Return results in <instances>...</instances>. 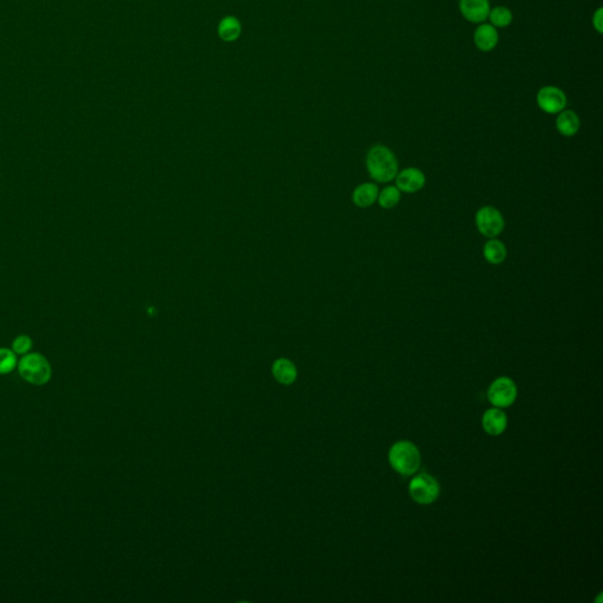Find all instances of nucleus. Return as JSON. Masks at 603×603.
<instances>
[{
  "mask_svg": "<svg viewBox=\"0 0 603 603\" xmlns=\"http://www.w3.org/2000/svg\"><path fill=\"white\" fill-rule=\"evenodd\" d=\"M366 169L376 182L388 183L399 174V162L387 146L375 145L366 154Z\"/></svg>",
  "mask_w": 603,
  "mask_h": 603,
  "instance_id": "f257e3e1",
  "label": "nucleus"
},
{
  "mask_svg": "<svg viewBox=\"0 0 603 603\" xmlns=\"http://www.w3.org/2000/svg\"><path fill=\"white\" fill-rule=\"evenodd\" d=\"M17 370L19 376L25 382L42 387L50 382L52 377V368L49 359L39 353H31L23 355L18 361Z\"/></svg>",
  "mask_w": 603,
  "mask_h": 603,
  "instance_id": "f03ea898",
  "label": "nucleus"
},
{
  "mask_svg": "<svg viewBox=\"0 0 603 603\" xmlns=\"http://www.w3.org/2000/svg\"><path fill=\"white\" fill-rule=\"evenodd\" d=\"M389 461L399 474L409 476L418 471L421 453L416 445L409 441H399L391 447Z\"/></svg>",
  "mask_w": 603,
  "mask_h": 603,
  "instance_id": "7ed1b4c3",
  "label": "nucleus"
},
{
  "mask_svg": "<svg viewBox=\"0 0 603 603\" xmlns=\"http://www.w3.org/2000/svg\"><path fill=\"white\" fill-rule=\"evenodd\" d=\"M409 493L417 504H433L440 495V484L430 475H417L409 484Z\"/></svg>",
  "mask_w": 603,
  "mask_h": 603,
  "instance_id": "20e7f679",
  "label": "nucleus"
},
{
  "mask_svg": "<svg viewBox=\"0 0 603 603\" xmlns=\"http://www.w3.org/2000/svg\"><path fill=\"white\" fill-rule=\"evenodd\" d=\"M476 226L480 233L488 238H495L504 229V218L502 213L494 206H483L475 217Z\"/></svg>",
  "mask_w": 603,
  "mask_h": 603,
  "instance_id": "39448f33",
  "label": "nucleus"
},
{
  "mask_svg": "<svg viewBox=\"0 0 603 603\" xmlns=\"http://www.w3.org/2000/svg\"><path fill=\"white\" fill-rule=\"evenodd\" d=\"M517 388L514 381L508 377H499L491 384L488 390V399L496 408H507L515 402Z\"/></svg>",
  "mask_w": 603,
  "mask_h": 603,
  "instance_id": "423d86ee",
  "label": "nucleus"
},
{
  "mask_svg": "<svg viewBox=\"0 0 603 603\" xmlns=\"http://www.w3.org/2000/svg\"><path fill=\"white\" fill-rule=\"evenodd\" d=\"M537 105L542 111L555 115L561 113L566 108L567 97L561 88L545 86L537 93Z\"/></svg>",
  "mask_w": 603,
  "mask_h": 603,
  "instance_id": "0eeeda50",
  "label": "nucleus"
},
{
  "mask_svg": "<svg viewBox=\"0 0 603 603\" xmlns=\"http://www.w3.org/2000/svg\"><path fill=\"white\" fill-rule=\"evenodd\" d=\"M396 187L405 193H415L425 185V176L420 169L408 167L397 174Z\"/></svg>",
  "mask_w": 603,
  "mask_h": 603,
  "instance_id": "6e6552de",
  "label": "nucleus"
},
{
  "mask_svg": "<svg viewBox=\"0 0 603 603\" xmlns=\"http://www.w3.org/2000/svg\"><path fill=\"white\" fill-rule=\"evenodd\" d=\"M460 11L466 21L482 23L490 12L489 0H460Z\"/></svg>",
  "mask_w": 603,
  "mask_h": 603,
  "instance_id": "1a4fd4ad",
  "label": "nucleus"
},
{
  "mask_svg": "<svg viewBox=\"0 0 603 603\" xmlns=\"http://www.w3.org/2000/svg\"><path fill=\"white\" fill-rule=\"evenodd\" d=\"M507 416L501 408L489 409L483 415V428L493 436H497L499 434L504 433L507 428Z\"/></svg>",
  "mask_w": 603,
  "mask_h": 603,
  "instance_id": "9d476101",
  "label": "nucleus"
},
{
  "mask_svg": "<svg viewBox=\"0 0 603 603\" xmlns=\"http://www.w3.org/2000/svg\"><path fill=\"white\" fill-rule=\"evenodd\" d=\"M474 40L480 51L489 52L494 50L499 43L497 29L490 24H483L475 31Z\"/></svg>",
  "mask_w": 603,
  "mask_h": 603,
  "instance_id": "9b49d317",
  "label": "nucleus"
},
{
  "mask_svg": "<svg viewBox=\"0 0 603 603\" xmlns=\"http://www.w3.org/2000/svg\"><path fill=\"white\" fill-rule=\"evenodd\" d=\"M379 187L376 184L364 183L355 189L353 200L359 208H368L379 198Z\"/></svg>",
  "mask_w": 603,
  "mask_h": 603,
  "instance_id": "f8f14e48",
  "label": "nucleus"
},
{
  "mask_svg": "<svg viewBox=\"0 0 603 603\" xmlns=\"http://www.w3.org/2000/svg\"><path fill=\"white\" fill-rule=\"evenodd\" d=\"M580 118L571 110H563L556 119V128L558 132L565 137H571L580 130Z\"/></svg>",
  "mask_w": 603,
  "mask_h": 603,
  "instance_id": "ddd939ff",
  "label": "nucleus"
},
{
  "mask_svg": "<svg viewBox=\"0 0 603 603\" xmlns=\"http://www.w3.org/2000/svg\"><path fill=\"white\" fill-rule=\"evenodd\" d=\"M241 34V21L233 16L224 17L218 24V36L226 43L237 40Z\"/></svg>",
  "mask_w": 603,
  "mask_h": 603,
  "instance_id": "4468645a",
  "label": "nucleus"
},
{
  "mask_svg": "<svg viewBox=\"0 0 603 603\" xmlns=\"http://www.w3.org/2000/svg\"><path fill=\"white\" fill-rule=\"evenodd\" d=\"M483 255L484 258L487 259V262L490 264H501L504 262V259L507 257V248L502 241L491 238L484 244L483 248Z\"/></svg>",
  "mask_w": 603,
  "mask_h": 603,
  "instance_id": "2eb2a0df",
  "label": "nucleus"
},
{
  "mask_svg": "<svg viewBox=\"0 0 603 603\" xmlns=\"http://www.w3.org/2000/svg\"><path fill=\"white\" fill-rule=\"evenodd\" d=\"M272 371H274L276 379H279V382L284 383V384H290V383L294 382L296 379V375H297L295 366L290 361L285 359V358L279 359L274 364Z\"/></svg>",
  "mask_w": 603,
  "mask_h": 603,
  "instance_id": "dca6fc26",
  "label": "nucleus"
},
{
  "mask_svg": "<svg viewBox=\"0 0 603 603\" xmlns=\"http://www.w3.org/2000/svg\"><path fill=\"white\" fill-rule=\"evenodd\" d=\"M18 355L10 348H0V375H8L17 369Z\"/></svg>",
  "mask_w": 603,
  "mask_h": 603,
  "instance_id": "f3484780",
  "label": "nucleus"
},
{
  "mask_svg": "<svg viewBox=\"0 0 603 603\" xmlns=\"http://www.w3.org/2000/svg\"><path fill=\"white\" fill-rule=\"evenodd\" d=\"M488 18L490 19L491 25L494 27H507L512 21V13L504 6H497L491 10Z\"/></svg>",
  "mask_w": 603,
  "mask_h": 603,
  "instance_id": "a211bd4d",
  "label": "nucleus"
},
{
  "mask_svg": "<svg viewBox=\"0 0 603 603\" xmlns=\"http://www.w3.org/2000/svg\"><path fill=\"white\" fill-rule=\"evenodd\" d=\"M379 203L382 208L392 209L399 204L401 200V191L396 187H387L379 193Z\"/></svg>",
  "mask_w": 603,
  "mask_h": 603,
  "instance_id": "6ab92c4d",
  "label": "nucleus"
},
{
  "mask_svg": "<svg viewBox=\"0 0 603 603\" xmlns=\"http://www.w3.org/2000/svg\"><path fill=\"white\" fill-rule=\"evenodd\" d=\"M32 346H34V341H32V338L27 336V335H19V336H17V338L13 340L11 349H12L18 356H23V355L29 354L31 349H32Z\"/></svg>",
  "mask_w": 603,
  "mask_h": 603,
  "instance_id": "aec40b11",
  "label": "nucleus"
},
{
  "mask_svg": "<svg viewBox=\"0 0 603 603\" xmlns=\"http://www.w3.org/2000/svg\"><path fill=\"white\" fill-rule=\"evenodd\" d=\"M593 24H594L595 29H598V32L602 34V9L601 8L594 13Z\"/></svg>",
  "mask_w": 603,
  "mask_h": 603,
  "instance_id": "412c9836",
  "label": "nucleus"
}]
</instances>
